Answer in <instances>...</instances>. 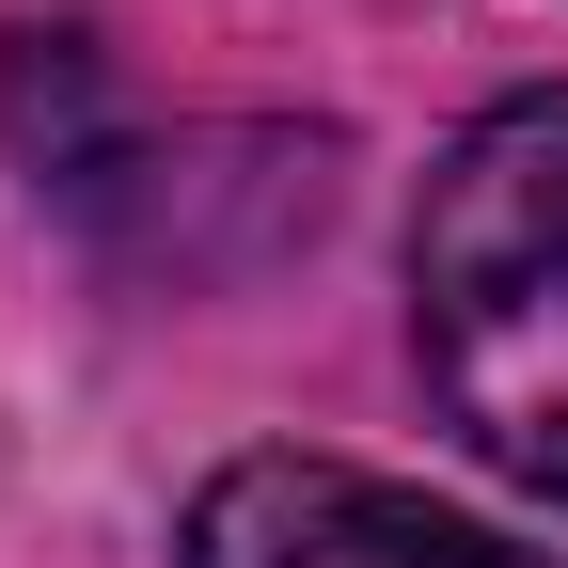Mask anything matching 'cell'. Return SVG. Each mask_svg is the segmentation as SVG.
<instances>
[{
	"label": "cell",
	"instance_id": "cell-1",
	"mask_svg": "<svg viewBox=\"0 0 568 568\" xmlns=\"http://www.w3.org/2000/svg\"><path fill=\"white\" fill-rule=\"evenodd\" d=\"M410 347L458 443L568 506V95H506L443 142L410 222Z\"/></svg>",
	"mask_w": 568,
	"mask_h": 568
},
{
	"label": "cell",
	"instance_id": "cell-2",
	"mask_svg": "<svg viewBox=\"0 0 568 568\" xmlns=\"http://www.w3.org/2000/svg\"><path fill=\"white\" fill-rule=\"evenodd\" d=\"M190 568H568V552L443 521L426 489H379L347 458H237L190 506Z\"/></svg>",
	"mask_w": 568,
	"mask_h": 568
}]
</instances>
